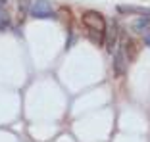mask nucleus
Wrapping results in <instances>:
<instances>
[{
	"label": "nucleus",
	"instance_id": "1",
	"mask_svg": "<svg viewBox=\"0 0 150 142\" xmlns=\"http://www.w3.org/2000/svg\"><path fill=\"white\" fill-rule=\"evenodd\" d=\"M81 21L87 27L91 40L100 46L104 42V35H106V19H104V15L98 12H85Z\"/></svg>",
	"mask_w": 150,
	"mask_h": 142
},
{
	"label": "nucleus",
	"instance_id": "2",
	"mask_svg": "<svg viewBox=\"0 0 150 142\" xmlns=\"http://www.w3.org/2000/svg\"><path fill=\"white\" fill-rule=\"evenodd\" d=\"M119 48L114 50V71H115V75L121 77L127 71V56H125V48H123V40L119 42Z\"/></svg>",
	"mask_w": 150,
	"mask_h": 142
},
{
	"label": "nucleus",
	"instance_id": "3",
	"mask_svg": "<svg viewBox=\"0 0 150 142\" xmlns=\"http://www.w3.org/2000/svg\"><path fill=\"white\" fill-rule=\"evenodd\" d=\"M33 18L37 19H46V18H52L54 12H52V6L46 2V0H35V4H31V10H29Z\"/></svg>",
	"mask_w": 150,
	"mask_h": 142
},
{
	"label": "nucleus",
	"instance_id": "4",
	"mask_svg": "<svg viewBox=\"0 0 150 142\" xmlns=\"http://www.w3.org/2000/svg\"><path fill=\"white\" fill-rule=\"evenodd\" d=\"M133 29L137 33H141V35H144L146 31H150V18L148 15H144V18H139L137 21L133 23Z\"/></svg>",
	"mask_w": 150,
	"mask_h": 142
},
{
	"label": "nucleus",
	"instance_id": "5",
	"mask_svg": "<svg viewBox=\"0 0 150 142\" xmlns=\"http://www.w3.org/2000/svg\"><path fill=\"white\" fill-rule=\"evenodd\" d=\"M121 13H141V15H150V8H139V6H117Z\"/></svg>",
	"mask_w": 150,
	"mask_h": 142
},
{
	"label": "nucleus",
	"instance_id": "6",
	"mask_svg": "<svg viewBox=\"0 0 150 142\" xmlns=\"http://www.w3.org/2000/svg\"><path fill=\"white\" fill-rule=\"evenodd\" d=\"M10 27V15L6 12H0V31H6Z\"/></svg>",
	"mask_w": 150,
	"mask_h": 142
},
{
	"label": "nucleus",
	"instance_id": "7",
	"mask_svg": "<svg viewBox=\"0 0 150 142\" xmlns=\"http://www.w3.org/2000/svg\"><path fill=\"white\" fill-rule=\"evenodd\" d=\"M27 6H29V0H21V6H19V23H21V21H23V18H25Z\"/></svg>",
	"mask_w": 150,
	"mask_h": 142
},
{
	"label": "nucleus",
	"instance_id": "8",
	"mask_svg": "<svg viewBox=\"0 0 150 142\" xmlns=\"http://www.w3.org/2000/svg\"><path fill=\"white\" fill-rule=\"evenodd\" d=\"M142 39H144V44H146V46H150V31H146L144 35H142Z\"/></svg>",
	"mask_w": 150,
	"mask_h": 142
},
{
	"label": "nucleus",
	"instance_id": "9",
	"mask_svg": "<svg viewBox=\"0 0 150 142\" xmlns=\"http://www.w3.org/2000/svg\"><path fill=\"white\" fill-rule=\"evenodd\" d=\"M4 6H6V0H0V10L4 8Z\"/></svg>",
	"mask_w": 150,
	"mask_h": 142
}]
</instances>
